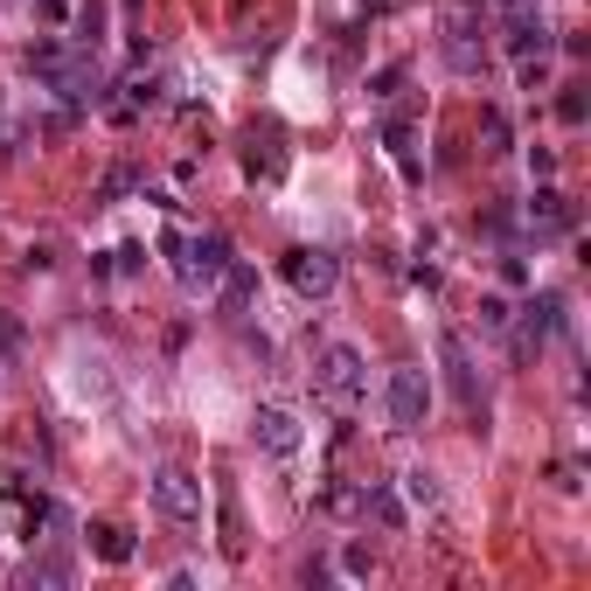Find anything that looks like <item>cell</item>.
Returning <instances> with one entry per match:
<instances>
[{"instance_id": "cell-1", "label": "cell", "mask_w": 591, "mask_h": 591, "mask_svg": "<svg viewBox=\"0 0 591 591\" xmlns=\"http://www.w3.org/2000/svg\"><path fill=\"white\" fill-rule=\"evenodd\" d=\"M161 251L167 264H175V279L188 285V293H216V279H223V264H231V244H223L216 231H167L161 237Z\"/></svg>"}, {"instance_id": "cell-2", "label": "cell", "mask_w": 591, "mask_h": 591, "mask_svg": "<svg viewBox=\"0 0 591 591\" xmlns=\"http://www.w3.org/2000/svg\"><path fill=\"white\" fill-rule=\"evenodd\" d=\"M362 390H369L362 355L348 348V341H328V348H320V362H314V397H320L334 417H355V411H362Z\"/></svg>"}, {"instance_id": "cell-3", "label": "cell", "mask_w": 591, "mask_h": 591, "mask_svg": "<svg viewBox=\"0 0 591 591\" xmlns=\"http://www.w3.org/2000/svg\"><path fill=\"white\" fill-rule=\"evenodd\" d=\"M446 63L460 70V78H481V63H487V35H481V8L473 0H452L446 8Z\"/></svg>"}, {"instance_id": "cell-4", "label": "cell", "mask_w": 591, "mask_h": 591, "mask_svg": "<svg viewBox=\"0 0 591 591\" xmlns=\"http://www.w3.org/2000/svg\"><path fill=\"white\" fill-rule=\"evenodd\" d=\"M438 369H446V390L460 397V411H466V417H481V411H487V397H481V369H473V348H466V334H460V328L438 334Z\"/></svg>"}, {"instance_id": "cell-5", "label": "cell", "mask_w": 591, "mask_h": 591, "mask_svg": "<svg viewBox=\"0 0 591 591\" xmlns=\"http://www.w3.org/2000/svg\"><path fill=\"white\" fill-rule=\"evenodd\" d=\"M285 285H293L299 299H328L341 285V258L320 251V244H299V251H285Z\"/></svg>"}, {"instance_id": "cell-6", "label": "cell", "mask_w": 591, "mask_h": 591, "mask_svg": "<svg viewBox=\"0 0 591 591\" xmlns=\"http://www.w3.org/2000/svg\"><path fill=\"white\" fill-rule=\"evenodd\" d=\"M515 231H522V237H536V244H543V237H570V231H578V209H570V202L557 196V188L543 181L536 196L515 209Z\"/></svg>"}, {"instance_id": "cell-7", "label": "cell", "mask_w": 591, "mask_h": 591, "mask_svg": "<svg viewBox=\"0 0 591 591\" xmlns=\"http://www.w3.org/2000/svg\"><path fill=\"white\" fill-rule=\"evenodd\" d=\"M154 508H161L175 529H196V522H202V481H196L188 466H161V473H154Z\"/></svg>"}, {"instance_id": "cell-8", "label": "cell", "mask_w": 591, "mask_h": 591, "mask_svg": "<svg viewBox=\"0 0 591 591\" xmlns=\"http://www.w3.org/2000/svg\"><path fill=\"white\" fill-rule=\"evenodd\" d=\"M425 417H432V376L390 369V432H425Z\"/></svg>"}, {"instance_id": "cell-9", "label": "cell", "mask_w": 591, "mask_h": 591, "mask_svg": "<svg viewBox=\"0 0 591 591\" xmlns=\"http://www.w3.org/2000/svg\"><path fill=\"white\" fill-rule=\"evenodd\" d=\"M501 43H508L515 63H522V56H543V49H549V22H543L536 0H508V8H501Z\"/></svg>"}, {"instance_id": "cell-10", "label": "cell", "mask_w": 591, "mask_h": 591, "mask_svg": "<svg viewBox=\"0 0 591 591\" xmlns=\"http://www.w3.org/2000/svg\"><path fill=\"white\" fill-rule=\"evenodd\" d=\"M244 175L251 181H285V132L279 126H244Z\"/></svg>"}, {"instance_id": "cell-11", "label": "cell", "mask_w": 591, "mask_h": 591, "mask_svg": "<svg viewBox=\"0 0 591 591\" xmlns=\"http://www.w3.org/2000/svg\"><path fill=\"white\" fill-rule=\"evenodd\" d=\"M251 438H258V452H272V460H293L299 452V417L285 411V404H258V417H251Z\"/></svg>"}, {"instance_id": "cell-12", "label": "cell", "mask_w": 591, "mask_h": 591, "mask_svg": "<svg viewBox=\"0 0 591 591\" xmlns=\"http://www.w3.org/2000/svg\"><path fill=\"white\" fill-rule=\"evenodd\" d=\"M216 299H223V314H244V307H251V299H258V272H251V264H244V258H231V264H223V279H216Z\"/></svg>"}, {"instance_id": "cell-13", "label": "cell", "mask_w": 591, "mask_h": 591, "mask_svg": "<svg viewBox=\"0 0 591 591\" xmlns=\"http://www.w3.org/2000/svg\"><path fill=\"white\" fill-rule=\"evenodd\" d=\"M119 91H126V98L111 105V119H140V111H161V105H167V98H161V91H167L161 78H126Z\"/></svg>"}, {"instance_id": "cell-14", "label": "cell", "mask_w": 591, "mask_h": 591, "mask_svg": "<svg viewBox=\"0 0 591 591\" xmlns=\"http://www.w3.org/2000/svg\"><path fill=\"white\" fill-rule=\"evenodd\" d=\"M383 146H390V161L404 167V181H417V175H425V167H417V146H411V119H404V111H397V119L383 126Z\"/></svg>"}, {"instance_id": "cell-15", "label": "cell", "mask_w": 591, "mask_h": 591, "mask_svg": "<svg viewBox=\"0 0 591 591\" xmlns=\"http://www.w3.org/2000/svg\"><path fill=\"white\" fill-rule=\"evenodd\" d=\"M91 549H98L105 564H132V536L119 522H91Z\"/></svg>"}, {"instance_id": "cell-16", "label": "cell", "mask_w": 591, "mask_h": 591, "mask_svg": "<svg viewBox=\"0 0 591 591\" xmlns=\"http://www.w3.org/2000/svg\"><path fill=\"white\" fill-rule=\"evenodd\" d=\"M362 508H369V515H376V522H383V529H404V501H397V494H390V487H376V494H362Z\"/></svg>"}, {"instance_id": "cell-17", "label": "cell", "mask_w": 591, "mask_h": 591, "mask_svg": "<svg viewBox=\"0 0 591 591\" xmlns=\"http://www.w3.org/2000/svg\"><path fill=\"white\" fill-rule=\"evenodd\" d=\"M132 188H140V167H126V161H119V167H111V175L98 181V202H126Z\"/></svg>"}, {"instance_id": "cell-18", "label": "cell", "mask_w": 591, "mask_h": 591, "mask_svg": "<svg viewBox=\"0 0 591 591\" xmlns=\"http://www.w3.org/2000/svg\"><path fill=\"white\" fill-rule=\"evenodd\" d=\"M78 49H98L105 43V0H84V14H78Z\"/></svg>"}, {"instance_id": "cell-19", "label": "cell", "mask_w": 591, "mask_h": 591, "mask_svg": "<svg viewBox=\"0 0 591 591\" xmlns=\"http://www.w3.org/2000/svg\"><path fill=\"white\" fill-rule=\"evenodd\" d=\"M404 494H411V501H417V508H438V473H425V466H411V473H404Z\"/></svg>"}, {"instance_id": "cell-20", "label": "cell", "mask_w": 591, "mask_h": 591, "mask_svg": "<svg viewBox=\"0 0 591 591\" xmlns=\"http://www.w3.org/2000/svg\"><path fill=\"white\" fill-rule=\"evenodd\" d=\"M557 119H564V126H584V119H591V98H584V84H564V98H557Z\"/></svg>"}, {"instance_id": "cell-21", "label": "cell", "mask_w": 591, "mask_h": 591, "mask_svg": "<svg viewBox=\"0 0 591 591\" xmlns=\"http://www.w3.org/2000/svg\"><path fill=\"white\" fill-rule=\"evenodd\" d=\"M481 328H487V334H508V328H515L508 299H481Z\"/></svg>"}, {"instance_id": "cell-22", "label": "cell", "mask_w": 591, "mask_h": 591, "mask_svg": "<svg viewBox=\"0 0 591 591\" xmlns=\"http://www.w3.org/2000/svg\"><path fill=\"white\" fill-rule=\"evenodd\" d=\"M28 584H70V564H63V557H43V564H28Z\"/></svg>"}, {"instance_id": "cell-23", "label": "cell", "mask_w": 591, "mask_h": 591, "mask_svg": "<svg viewBox=\"0 0 591 591\" xmlns=\"http://www.w3.org/2000/svg\"><path fill=\"white\" fill-rule=\"evenodd\" d=\"M481 132H487V154H508V119H501V111H487Z\"/></svg>"}, {"instance_id": "cell-24", "label": "cell", "mask_w": 591, "mask_h": 591, "mask_svg": "<svg viewBox=\"0 0 591 591\" xmlns=\"http://www.w3.org/2000/svg\"><path fill=\"white\" fill-rule=\"evenodd\" d=\"M549 84V63L543 56H522V91H543Z\"/></svg>"}, {"instance_id": "cell-25", "label": "cell", "mask_w": 591, "mask_h": 591, "mask_svg": "<svg viewBox=\"0 0 591 591\" xmlns=\"http://www.w3.org/2000/svg\"><path fill=\"white\" fill-rule=\"evenodd\" d=\"M529 175L549 181V175H557V154H549V146H529Z\"/></svg>"}, {"instance_id": "cell-26", "label": "cell", "mask_w": 591, "mask_h": 591, "mask_svg": "<svg viewBox=\"0 0 591 591\" xmlns=\"http://www.w3.org/2000/svg\"><path fill=\"white\" fill-rule=\"evenodd\" d=\"M22 264H28V272H49V264H56V244H28Z\"/></svg>"}, {"instance_id": "cell-27", "label": "cell", "mask_w": 591, "mask_h": 591, "mask_svg": "<svg viewBox=\"0 0 591 591\" xmlns=\"http://www.w3.org/2000/svg\"><path fill=\"white\" fill-rule=\"evenodd\" d=\"M111 258H119V272H140V264H146V251H140V244H119Z\"/></svg>"}, {"instance_id": "cell-28", "label": "cell", "mask_w": 591, "mask_h": 591, "mask_svg": "<svg viewBox=\"0 0 591 591\" xmlns=\"http://www.w3.org/2000/svg\"><path fill=\"white\" fill-rule=\"evenodd\" d=\"M43 8H49V14H63V8H70V0H43Z\"/></svg>"}, {"instance_id": "cell-29", "label": "cell", "mask_w": 591, "mask_h": 591, "mask_svg": "<svg viewBox=\"0 0 591 591\" xmlns=\"http://www.w3.org/2000/svg\"><path fill=\"white\" fill-rule=\"evenodd\" d=\"M126 8H132V0H126Z\"/></svg>"}]
</instances>
